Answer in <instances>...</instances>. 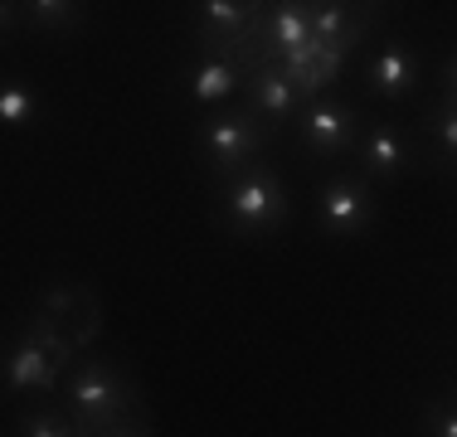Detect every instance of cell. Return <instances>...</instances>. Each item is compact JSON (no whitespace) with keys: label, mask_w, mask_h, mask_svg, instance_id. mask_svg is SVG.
Listing matches in <instances>:
<instances>
[{"label":"cell","mask_w":457,"mask_h":437,"mask_svg":"<svg viewBox=\"0 0 457 437\" xmlns=\"http://www.w3.org/2000/svg\"><path fill=\"white\" fill-rule=\"evenodd\" d=\"M185 87H190L195 103L220 107V103H228V97H234L238 87H244V69H238V63L228 59V54H204V63H195V69H190Z\"/></svg>","instance_id":"obj_11"},{"label":"cell","mask_w":457,"mask_h":437,"mask_svg":"<svg viewBox=\"0 0 457 437\" xmlns=\"http://www.w3.org/2000/svg\"><path fill=\"white\" fill-rule=\"evenodd\" d=\"M428 437H457V389L428 403Z\"/></svg>","instance_id":"obj_17"},{"label":"cell","mask_w":457,"mask_h":437,"mask_svg":"<svg viewBox=\"0 0 457 437\" xmlns=\"http://www.w3.org/2000/svg\"><path fill=\"white\" fill-rule=\"evenodd\" d=\"M35 117H39L35 87H25V83L10 78L5 87H0V122H5L10 131H25V127H35Z\"/></svg>","instance_id":"obj_13"},{"label":"cell","mask_w":457,"mask_h":437,"mask_svg":"<svg viewBox=\"0 0 457 437\" xmlns=\"http://www.w3.org/2000/svg\"><path fill=\"white\" fill-rule=\"evenodd\" d=\"M317 218L331 238H361L375 218V190H370V175L361 170H341L321 185L317 194Z\"/></svg>","instance_id":"obj_5"},{"label":"cell","mask_w":457,"mask_h":437,"mask_svg":"<svg viewBox=\"0 0 457 437\" xmlns=\"http://www.w3.org/2000/svg\"><path fill=\"white\" fill-rule=\"evenodd\" d=\"M54 389H63V369L54 365V355L35 335L20 331V341L5 355V393H54Z\"/></svg>","instance_id":"obj_8"},{"label":"cell","mask_w":457,"mask_h":437,"mask_svg":"<svg viewBox=\"0 0 457 437\" xmlns=\"http://www.w3.org/2000/svg\"><path fill=\"white\" fill-rule=\"evenodd\" d=\"M273 136V127H263L248 107H234V112H214L200 122V151L210 161V170L228 180L248 166V161L263 151V141Z\"/></svg>","instance_id":"obj_3"},{"label":"cell","mask_w":457,"mask_h":437,"mask_svg":"<svg viewBox=\"0 0 457 437\" xmlns=\"http://www.w3.org/2000/svg\"><path fill=\"white\" fill-rule=\"evenodd\" d=\"M297 141L312 151V156L331 161V156H345V151L361 146V107L355 103H341V97H317L297 112Z\"/></svg>","instance_id":"obj_4"},{"label":"cell","mask_w":457,"mask_h":437,"mask_svg":"<svg viewBox=\"0 0 457 437\" xmlns=\"http://www.w3.org/2000/svg\"><path fill=\"white\" fill-rule=\"evenodd\" d=\"M365 78H370V93L399 103V97H409V87L419 83V54H413L404 39H385L375 54H370Z\"/></svg>","instance_id":"obj_9"},{"label":"cell","mask_w":457,"mask_h":437,"mask_svg":"<svg viewBox=\"0 0 457 437\" xmlns=\"http://www.w3.org/2000/svg\"><path fill=\"white\" fill-rule=\"evenodd\" d=\"M292 214V200L282 190L278 170L268 166H244L238 175H228L220 190V224L234 238H258V234H278Z\"/></svg>","instance_id":"obj_2"},{"label":"cell","mask_w":457,"mask_h":437,"mask_svg":"<svg viewBox=\"0 0 457 437\" xmlns=\"http://www.w3.org/2000/svg\"><path fill=\"white\" fill-rule=\"evenodd\" d=\"M355 15H361V10H351V5H331V0H317V5H312V39L336 44V39L345 35V29L355 25Z\"/></svg>","instance_id":"obj_14"},{"label":"cell","mask_w":457,"mask_h":437,"mask_svg":"<svg viewBox=\"0 0 457 437\" xmlns=\"http://www.w3.org/2000/svg\"><path fill=\"white\" fill-rule=\"evenodd\" d=\"M438 97H448V103L457 107V49L443 59V93H438Z\"/></svg>","instance_id":"obj_19"},{"label":"cell","mask_w":457,"mask_h":437,"mask_svg":"<svg viewBox=\"0 0 457 437\" xmlns=\"http://www.w3.org/2000/svg\"><path fill=\"white\" fill-rule=\"evenodd\" d=\"M355 156H361V175H370V180H399L409 166V136L395 122H375L365 127Z\"/></svg>","instance_id":"obj_10"},{"label":"cell","mask_w":457,"mask_h":437,"mask_svg":"<svg viewBox=\"0 0 457 437\" xmlns=\"http://www.w3.org/2000/svg\"><path fill=\"white\" fill-rule=\"evenodd\" d=\"M423 136L433 141V151H438L443 166L457 170V107L448 97H438V103L428 107V117H423Z\"/></svg>","instance_id":"obj_12"},{"label":"cell","mask_w":457,"mask_h":437,"mask_svg":"<svg viewBox=\"0 0 457 437\" xmlns=\"http://www.w3.org/2000/svg\"><path fill=\"white\" fill-rule=\"evenodd\" d=\"M195 10V39L204 54H234V44L248 35L263 5H244V0H200Z\"/></svg>","instance_id":"obj_7"},{"label":"cell","mask_w":457,"mask_h":437,"mask_svg":"<svg viewBox=\"0 0 457 437\" xmlns=\"http://www.w3.org/2000/svg\"><path fill=\"white\" fill-rule=\"evenodd\" d=\"M59 393H63L59 408L69 413V423L79 437H97V433L112 428V423L141 413V393L117 359H79V365L63 375Z\"/></svg>","instance_id":"obj_1"},{"label":"cell","mask_w":457,"mask_h":437,"mask_svg":"<svg viewBox=\"0 0 457 437\" xmlns=\"http://www.w3.org/2000/svg\"><path fill=\"white\" fill-rule=\"evenodd\" d=\"M20 437H79L63 408H29L20 413Z\"/></svg>","instance_id":"obj_15"},{"label":"cell","mask_w":457,"mask_h":437,"mask_svg":"<svg viewBox=\"0 0 457 437\" xmlns=\"http://www.w3.org/2000/svg\"><path fill=\"white\" fill-rule=\"evenodd\" d=\"M244 107L258 117V122H273V131L282 127V122H297V112L307 103H302V93L287 83V73L278 69V63H263V69H253L244 78Z\"/></svg>","instance_id":"obj_6"},{"label":"cell","mask_w":457,"mask_h":437,"mask_svg":"<svg viewBox=\"0 0 457 437\" xmlns=\"http://www.w3.org/2000/svg\"><path fill=\"white\" fill-rule=\"evenodd\" d=\"M97 437H151V423H146V413H137V418L112 423V428H107V433H97Z\"/></svg>","instance_id":"obj_18"},{"label":"cell","mask_w":457,"mask_h":437,"mask_svg":"<svg viewBox=\"0 0 457 437\" xmlns=\"http://www.w3.org/2000/svg\"><path fill=\"white\" fill-rule=\"evenodd\" d=\"M25 15H29V25H39V29H73L83 20V5H63V0H29Z\"/></svg>","instance_id":"obj_16"}]
</instances>
